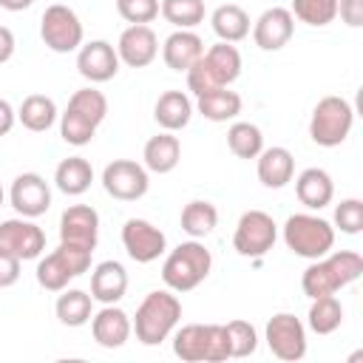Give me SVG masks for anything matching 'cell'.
<instances>
[{
	"label": "cell",
	"mask_w": 363,
	"mask_h": 363,
	"mask_svg": "<svg viewBox=\"0 0 363 363\" xmlns=\"http://www.w3.org/2000/svg\"><path fill=\"white\" fill-rule=\"evenodd\" d=\"M91 332L102 349H119L128 343L133 323L125 309H119L116 303H105L96 315H91Z\"/></svg>",
	"instance_id": "20"
},
{
	"label": "cell",
	"mask_w": 363,
	"mask_h": 363,
	"mask_svg": "<svg viewBox=\"0 0 363 363\" xmlns=\"http://www.w3.org/2000/svg\"><path fill=\"white\" fill-rule=\"evenodd\" d=\"M258 182L269 190H281L295 176V159L286 147H264L258 156Z\"/></svg>",
	"instance_id": "23"
},
{
	"label": "cell",
	"mask_w": 363,
	"mask_h": 363,
	"mask_svg": "<svg viewBox=\"0 0 363 363\" xmlns=\"http://www.w3.org/2000/svg\"><path fill=\"white\" fill-rule=\"evenodd\" d=\"M267 346L278 360L295 363L306 354V329L292 312H278L267 320Z\"/></svg>",
	"instance_id": "11"
},
{
	"label": "cell",
	"mask_w": 363,
	"mask_h": 363,
	"mask_svg": "<svg viewBox=\"0 0 363 363\" xmlns=\"http://www.w3.org/2000/svg\"><path fill=\"white\" fill-rule=\"evenodd\" d=\"M354 125V111L349 99L343 96H323L318 99L312 119H309V136L320 147H337L346 142L349 130Z\"/></svg>",
	"instance_id": "8"
},
{
	"label": "cell",
	"mask_w": 363,
	"mask_h": 363,
	"mask_svg": "<svg viewBox=\"0 0 363 363\" xmlns=\"http://www.w3.org/2000/svg\"><path fill=\"white\" fill-rule=\"evenodd\" d=\"M34 0H0V9H6V11H23V9H28Z\"/></svg>",
	"instance_id": "46"
},
{
	"label": "cell",
	"mask_w": 363,
	"mask_h": 363,
	"mask_svg": "<svg viewBox=\"0 0 363 363\" xmlns=\"http://www.w3.org/2000/svg\"><path fill=\"white\" fill-rule=\"evenodd\" d=\"M292 31H295V17L289 9H281V6H272L267 9L255 26H252V40L261 51H281L289 40H292Z\"/></svg>",
	"instance_id": "18"
},
{
	"label": "cell",
	"mask_w": 363,
	"mask_h": 363,
	"mask_svg": "<svg viewBox=\"0 0 363 363\" xmlns=\"http://www.w3.org/2000/svg\"><path fill=\"white\" fill-rule=\"evenodd\" d=\"M142 159H145V167L147 170H153V173H170L179 164V159H182V142H179V136H173L170 130L150 136L145 142Z\"/></svg>",
	"instance_id": "25"
},
{
	"label": "cell",
	"mask_w": 363,
	"mask_h": 363,
	"mask_svg": "<svg viewBox=\"0 0 363 363\" xmlns=\"http://www.w3.org/2000/svg\"><path fill=\"white\" fill-rule=\"evenodd\" d=\"M337 14L346 26H363V0H337Z\"/></svg>",
	"instance_id": "43"
},
{
	"label": "cell",
	"mask_w": 363,
	"mask_h": 363,
	"mask_svg": "<svg viewBox=\"0 0 363 363\" xmlns=\"http://www.w3.org/2000/svg\"><path fill=\"white\" fill-rule=\"evenodd\" d=\"M45 250V233L31 218H9L0 224V252H9L20 261L40 258Z\"/></svg>",
	"instance_id": "13"
},
{
	"label": "cell",
	"mask_w": 363,
	"mask_h": 363,
	"mask_svg": "<svg viewBox=\"0 0 363 363\" xmlns=\"http://www.w3.org/2000/svg\"><path fill=\"white\" fill-rule=\"evenodd\" d=\"M275 238H278V224L272 221V216L264 210H247L235 224L233 247L244 258H261L272 250Z\"/></svg>",
	"instance_id": "9"
},
{
	"label": "cell",
	"mask_w": 363,
	"mask_h": 363,
	"mask_svg": "<svg viewBox=\"0 0 363 363\" xmlns=\"http://www.w3.org/2000/svg\"><path fill=\"white\" fill-rule=\"evenodd\" d=\"M292 17L306 26H329L337 17V0H292Z\"/></svg>",
	"instance_id": "37"
},
{
	"label": "cell",
	"mask_w": 363,
	"mask_h": 363,
	"mask_svg": "<svg viewBox=\"0 0 363 363\" xmlns=\"http://www.w3.org/2000/svg\"><path fill=\"white\" fill-rule=\"evenodd\" d=\"M9 199L23 218H37L51 207V187L40 173H20L11 182Z\"/></svg>",
	"instance_id": "15"
},
{
	"label": "cell",
	"mask_w": 363,
	"mask_h": 363,
	"mask_svg": "<svg viewBox=\"0 0 363 363\" xmlns=\"http://www.w3.org/2000/svg\"><path fill=\"white\" fill-rule=\"evenodd\" d=\"M91 182H94V167L82 156H68L54 170V184L65 196H82L91 187Z\"/></svg>",
	"instance_id": "27"
},
{
	"label": "cell",
	"mask_w": 363,
	"mask_h": 363,
	"mask_svg": "<svg viewBox=\"0 0 363 363\" xmlns=\"http://www.w3.org/2000/svg\"><path fill=\"white\" fill-rule=\"evenodd\" d=\"M227 147L238 159H255L264 150V136L261 128L252 122H233L227 130Z\"/></svg>",
	"instance_id": "34"
},
{
	"label": "cell",
	"mask_w": 363,
	"mask_h": 363,
	"mask_svg": "<svg viewBox=\"0 0 363 363\" xmlns=\"http://www.w3.org/2000/svg\"><path fill=\"white\" fill-rule=\"evenodd\" d=\"M116 54H119V62H125L128 68H145L159 54V37L150 26H128L119 34Z\"/></svg>",
	"instance_id": "19"
},
{
	"label": "cell",
	"mask_w": 363,
	"mask_h": 363,
	"mask_svg": "<svg viewBox=\"0 0 363 363\" xmlns=\"http://www.w3.org/2000/svg\"><path fill=\"white\" fill-rule=\"evenodd\" d=\"M196 108L210 122H227V119H235L241 113V96L235 91L216 88V91L201 94L199 102H196Z\"/></svg>",
	"instance_id": "30"
},
{
	"label": "cell",
	"mask_w": 363,
	"mask_h": 363,
	"mask_svg": "<svg viewBox=\"0 0 363 363\" xmlns=\"http://www.w3.org/2000/svg\"><path fill=\"white\" fill-rule=\"evenodd\" d=\"M0 207H3V184H0Z\"/></svg>",
	"instance_id": "47"
},
{
	"label": "cell",
	"mask_w": 363,
	"mask_h": 363,
	"mask_svg": "<svg viewBox=\"0 0 363 363\" xmlns=\"http://www.w3.org/2000/svg\"><path fill=\"white\" fill-rule=\"evenodd\" d=\"M68 108H71L74 113L85 116L91 125H96V128H99V122H102V119H105V113H108V99H105V94H102V91H96V88H79V91H74V94H71Z\"/></svg>",
	"instance_id": "36"
},
{
	"label": "cell",
	"mask_w": 363,
	"mask_h": 363,
	"mask_svg": "<svg viewBox=\"0 0 363 363\" xmlns=\"http://www.w3.org/2000/svg\"><path fill=\"white\" fill-rule=\"evenodd\" d=\"M159 11L176 28H196L204 23V0H162Z\"/></svg>",
	"instance_id": "35"
},
{
	"label": "cell",
	"mask_w": 363,
	"mask_h": 363,
	"mask_svg": "<svg viewBox=\"0 0 363 363\" xmlns=\"http://www.w3.org/2000/svg\"><path fill=\"white\" fill-rule=\"evenodd\" d=\"M363 272V258L354 250H340V252H326L323 258H315L303 275H301V289L306 298H320V295H335L337 289L349 286L357 281Z\"/></svg>",
	"instance_id": "1"
},
{
	"label": "cell",
	"mask_w": 363,
	"mask_h": 363,
	"mask_svg": "<svg viewBox=\"0 0 363 363\" xmlns=\"http://www.w3.org/2000/svg\"><path fill=\"white\" fill-rule=\"evenodd\" d=\"M284 244L301 258H323L335 244V227L312 213H295L284 221Z\"/></svg>",
	"instance_id": "6"
},
{
	"label": "cell",
	"mask_w": 363,
	"mask_h": 363,
	"mask_svg": "<svg viewBox=\"0 0 363 363\" xmlns=\"http://www.w3.org/2000/svg\"><path fill=\"white\" fill-rule=\"evenodd\" d=\"M116 11L130 26H147L159 17V0H116Z\"/></svg>",
	"instance_id": "40"
},
{
	"label": "cell",
	"mask_w": 363,
	"mask_h": 363,
	"mask_svg": "<svg viewBox=\"0 0 363 363\" xmlns=\"http://www.w3.org/2000/svg\"><path fill=\"white\" fill-rule=\"evenodd\" d=\"M224 332L230 340V357H250L255 352L258 335L250 320H230V323H224Z\"/></svg>",
	"instance_id": "38"
},
{
	"label": "cell",
	"mask_w": 363,
	"mask_h": 363,
	"mask_svg": "<svg viewBox=\"0 0 363 363\" xmlns=\"http://www.w3.org/2000/svg\"><path fill=\"white\" fill-rule=\"evenodd\" d=\"M77 71L88 82H108L119 71V54L108 40H91V43L79 45Z\"/></svg>",
	"instance_id": "17"
},
{
	"label": "cell",
	"mask_w": 363,
	"mask_h": 363,
	"mask_svg": "<svg viewBox=\"0 0 363 363\" xmlns=\"http://www.w3.org/2000/svg\"><path fill=\"white\" fill-rule=\"evenodd\" d=\"M14 34H11V28H6V26H0V65L3 62H9L11 57H14Z\"/></svg>",
	"instance_id": "44"
},
{
	"label": "cell",
	"mask_w": 363,
	"mask_h": 363,
	"mask_svg": "<svg viewBox=\"0 0 363 363\" xmlns=\"http://www.w3.org/2000/svg\"><path fill=\"white\" fill-rule=\"evenodd\" d=\"M54 312L60 318L62 326H85L94 315V298L85 292V289H65L57 303H54Z\"/></svg>",
	"instance_id": "29"
},
{
	"label": "cell",
	"mask_w": 363,
	"mask_h": 363,
	"mask_svg": "<svg viewBox=\"0 0 363 363\" xmlns=\"http://www.w3.org/2000/svg\"><path fill=\"white\" fill-rule=\"evenodd\" d=\"M91 255H94V250L60 241V247L37 264V284L48 292H62L68 286V281H74L91 269Z\"/></svg>",
	"instance_id": "7"
},
{
	"label": "cell",
	"mask_w": 363,
	"mask_h": 363,
	"mask_svg": "<svg viewBox=\"0 0 363 363\" xmlns=\"http://www.w3.org/2000/svg\"><path fill=\"white\" fill-rule=\"evenodd\" d=\"M102 187L108 196H113L119 201H136L150 187L147 167L133 159H113L102 170Z\"/></svg>",
	"instance_id": "12"
},
{
	"label": "cell",
	"mask_w": 363,
	"mask_h": 363,
	"mask_svg": "<svg viewBox=\"0 0 363 363\" xmlns=\"http://www.w3.org/2000/svg\"><path fill=\"white\" fill-rule=\"evenodd\" d=\"M295 196L309 210L326 207L332 201V196H335L332 176L323 167H306V170H301V176L295 179Z\"/></svg>",
	"instance_id": "24"
},
{
	"label": "cell",
	"mask_w": 363,
	"mask_h": 363,
	"mask_svg": "<svg viewBox=\"0 0 363 363\" xmlns=\"http://www.w3.org/2000/svg\"><path fill=\"white\" fill-rule=\"evenodd\" d=\"M210 26L221 43H238L250 34V14L235 3H224L210 14Z\"/></svg>",
	"instance_id": "28"
},
{
	"label": "cell",
	"mask_w": 363,
	"mask_h": 363,
	"mask_svg": "<svg viewBox=\"0 0 363 363\" xmlns=\"http://www.w3.org/2000/svg\"><path fill=\"white\" fill-rule=\"evenodd\" d=\"M184 74H187V91H193L196 96L216 88H227L241 74V54L233 43H216Z\"/></svg>",
	"instance_id": "2"
},
{
	"label": "cell",
	"mask_w": 363,
	"mask_h": 363,
	"mask_svg": "<svg viewBox=\"0 0 363 363\" xmlns=\"http://www.w3.org/2000/svg\"><path fill=\"white\" fill-rule=\"evenodd\" d=\"M153 116L159 122V128L164 130H182L190 116H193V102L184 91H164L159 99H156V108H153Z\"/></svg>",
	"instance_id": "26"
},
{
	"label": "cell",
	"mask_w": 363,
	"mask_h": 363,
	"mask_svg": "<svg viewBox=\"0 0 363 363\" xmlns=\"http://www.w3.org/2000/svg\"><path fill=\"white\" fill-rule=\"evenodd\" d=\"M14 119H17L14 108H11L6 99H0V136H6V133L14 128Z\"/></svg>",
	"instance_id": "45"
},
{
	"label": "cell",
	"mask_w": 363,
	"mask_h": 363,
	"mask_svg": "<svg viewBox=\"0 0 363 363\" xmlns=\"http://www.w3.org/2000/svg\"><path fill=\"white\" fill-rule=\"evenodd\" d=\"M173 354L184 363L230 360V340L221 323H187L173 335Z\"/></svg>",
	"instance_id": "4"
},
{
	"label": "cell",
	"mask_w": 363,
	"mask_h": 363,
	"mask_svg": "<svg viewBox=\"0 0 363 363\" xmlns=\"http://www.w3.org/2000/svg\"><path fill=\"white\" fill-rule=\"evenodd\" d=\"M128 292V272L119 261H102L91 272V298L99 303H116Z\"/></svg>",
	"instance_id": "22"
},
{
	"label": "cell",
	"mask_w": 363,
	"mask_h": 363,
	"mask_svg": "<svg viewBox=\"0 0 363 363\" xmlns=\"http://www.w3.org/2000/svg\"><path fill=\"white\" fill-rule=\"evenodd\" d=\"M335 224L346 235H357L363 230V201L360 199H346L335 207Z\"/></svg>",
	"instance_id": "41"
},
{
	"label": "cell",
	"mask_w": 363,
	"mask_h": 363,
	"mask_svg": "<svg viewBox=\"0 0 363 363\" xmlns=\"http://www.w3.org/2000/svg\"><path fill=\"white\" fill-rule=\"evenodd\" d=\"M122 244H125V252L136 264H150L164 252L167 238L147 218H128L122 227Z\"/></svg>",
	"instance_id": "14"
},
{
	"label": "cell",
	"mask_w": 363,
	"mask_h": 363,
	"mask_svg": "<svg viewBox=\"0 0 363 363\" xmlns=\"http://www.w3.org/2000/svg\"><path fill=\"white\" fill-rule=\"evenodd\" d=\"M40 37L51 51L68 54V51H77L82 45V23H79L74 9L62 6V3H54L43 11Z\"/></svg>",
	"instance_id": "10"
},
{
	"label": "cell",
	"mask_w": 363,
	"mask_h": 363,
	"mask_svg": "<svg viewBox=\"0 0 363 363\" xmlns=\"http://www.w3.org/2000/svg\"><path fill=\"white\" fill-rule=\"evenodd\" d=\"M94 133H96V125H91L85 116H79V113H74L71 108H65V113L60 116V136H62L68 145L82 147V145H88V142L94 139Z\"/></svg>",
	"instance_id": "39"
},
{
	"label": "cell",
	"mask_w": 363,
	"mask_h": 363,
	"mask_svg": "<svg viewBox=\"0 0 363 363\" xmlns=\"http://www.w3.org/2000/svg\"><path fill=\"white\" fill-rule=\"evenodd\" d=\"M309 329L318 332V335H332L335 329H340L343 323V306L335 295H320V298H312V306H309Z\"/></svg>",
	"instance_id": "33"
},
{
	"label": "cell",
	"mask_w": 363,
	"mask_h": 363,
	"mask_svg": "<svg viewBox=\"0 0 363 363\" xmlns=\"http://www.w3.org/2000/svg\"><path fill=\"white\" fill-rule=\"evenodd\" d=\"M201 54H204V43L190 28H176L162 45V60L170 71H187Z\"/></svg>",
	"instance_id": "21"
},
{
	"label": "cell",
	"mask_w": 363,
	"mask_h": 363,
	"mask_svg": "<svg viewBox=\"0 0 363 363\" xmlns=\"http://www.w3.org/2000/svg\"><path fill=\"white\" fill-rule=\"evenodd\" d=\"M99 238V213L91 204H71L60 216V241L94 250Z\"/></svg>",
	"instance_id": "16"
},
{
	"label": "cell",
	"mask_w": 363,
	"mask_h": 363,
	"mask_svg": "<svg viewBox=\"0 0 363 363\" xmlns=\"http://www.w3.org/2000/svg\"><path fill=\"white\" fill-rule=\"evenodd\" d=\"M20 258L9 255V252H0V289L6 286H14L17 278H20Z\"/></svg>",
	"instance_id": "42"
},
{
	"label": "cell",
	"mask_w": 363,
	"mask_h": 363,
	"mask_svg": "<svg viewBox=\"0 0 363 363\" xmlns=\"http://www.w3.org/2000/svg\"><path fill=\"white\" fill-rule=\"evenodd\" d=\"M216 224H218V210H216V204L201 201V199L184 204V210H182V230H184L190 238H204V235H210V233L216 230Z\"/></svg>",
	"instance_id": "32"
},
{
	"label": "cell",
	"mask_w": 363,
	"mask_h": 363,
	"mask_svg": "<svg viewBox=\"0 0 363 363\" xmlns=\"http://www.w3.org/2000/svg\"><path fill=\"white\" fill-rule=\"evenodd\" d=\"M17 119L23 122V128H28L34 133H43L57 122V105L45 94H28L23 99L20 111H17Z\"/></svg>",
	"instance_id": "31"
},
{
	"label": "cell",
	"mask_w": 363,
	"mask_h": 363,
	"mask_svg": "<svg viewBox=\"0 0 363 363\" xmlns=\"http://www.w3.org/2000/svg\"><path fill=\"white\" fill-rule=\"evenodd\" d=\"M210 267H213L210 250L199 238H193L170 250V255L162 264V281L173 292H190L210 275Z\"/></svg>",
	"instance_id": "5"
},
{
	"label": "cell",
	"mask_w": 363,
	"mask_h": 363,
	"mask_svg": "<svg viewBox=\"0 0 363 363\" xmlns=\"http://www.w3.org/2000/svg\"><path fill=\"white\" fill-rule=\"evenodd\" d=\"M182 320V301L173 295V289H153L145 295V301L136 309L133 332L136 340L145 346H159L170 337L176 323Z\"/></svg>",
	"instance_id": "3"
}]
</instances>
